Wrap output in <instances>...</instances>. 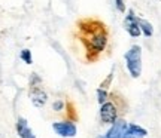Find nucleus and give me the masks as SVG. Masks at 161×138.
<instances>
[{"instance_id": "nucleus-9", "label": "nucleus", "mask_w": 161, "mask_h": 138, "mask_svg": "<svg viewBox=\"0 0 161 138\" xmlns=\"http://www.w3.org/2000/svg\"><path fill=\"white\" fill-rule=\"evenodd\" d=\"M15 129H17V134L19 138H37L33 132V129L29 126V122L25 117H18Z\"/></svg>"}, {"instance_id": "nucleus-6", "label": "nucleus", "mask_w": 161, "mask_h": 138, "mask_svg": "<svg viewBox=\"0 0 161 138\" xmlns=\"http://www.w3.org/2000/svg\"><path fill=\"white\" fill-rule=\"evenodd\" d=\"M128 122L124 117H119L116 122H114L112 125H109V129L104 134H100L96 138H124V132Z\"/></svg>"}, {"instance_id": "nucleus-16", "label": "nucleus", "mask_w": 161, "mask_h": 138, "mask_svg": "<svg viewBox=\"0 0 161 138\" xmlns=\"http://www.w3.org/2000/svg\"><path fill=\"white\" fill-rule=\"evenodd\" d=\"M114 3H115V9L119 12V13H125L127 12L125 0H114Z\"/></svg>"}, {"instance_id": "nucleus-15", "label": "nucleus", "mask_w": 161, "mask_h": 138, "mask_svg": "<svg viewBox=\"0 0 161 138\" xmlns=\"http://www.w3.org/2000/svg\"><path fill=\"white\" fill-rule=\"evenodd\" d=\"M114 73H115V69L110 70V73L108 74V77L104 79L102 83H100V88H104V89H108V88L110 86V83H112V80H114Z\"/></svg>"}, {"instance_id": "nucleus-4", "label": "nucleus", "mask_w": 161, "mask_h": 138, "mask_svg": "<svg viewBox=\"0 0 161 138\" xmlns=\"http://www.w3.org/2000/svg\"><path fill=\"white\" fill-rule=\"evenodd\" d=\"M124 30H125L128 36L133 39H137L142 36V30L139 25V15H136V12L133 9H128L125 12V17H124Z\"/></svg>"}, {"instance_id": "nucleus-7", "label": "nucleus", "mask_w": 161, "mask_h": 138, "mask_svg": "<svg viewBox=\"0 0 161 138\" xmlns=\"http://www.w3.org/2000/svg\"><path fill=\"white\" fill-rule=\"evenodd\" d=\"M29 97H30V101L33 103V105L37 107V109L45 107L46 103H48V92L42 88V85H39V86H30Z\"/></svg>"}, {"instance_id": "nucleus-8", "label": "nucleus", "mask_w": 161, "mask_h": 138, "mask_svg": "<svg viewBox=\"0 0 161 138\" xmlns=\"http://www.w3.org/2000/svg\"><path fill=\"white\" fill-rule=\"evenodd\" d=\"M148 134H149L148 129L137 125V123H127L124 138H146Z\"/></svg>"}, {"instance_id": "nucleus-3", "label": "nucleus", "mask_w": 161, "mask_h": 138, "mask_svg": "<svg viewBox=\"0 0 161 138\" xmlns=\"http://www.w3.org/2000/svg\"><path fill=\"white\" fill-rule=\"evenodd\" d=\"M119 100H115V98H110L106 101L104 104L100 105V110H98V117H100V122L103 125H112L114 122H116L121 117V107L118 104Z\"/></svg>"}, {"instance_id": "nucleus-11", "label": "nucleus", "mask_w": 161, "mask_h": 138, "mask_svg": "<svg viewBox=\"0 0 161 138\" xmlns=\"http://www.w3.org/2000/svg\"><path fill=\"white\" fill-rule=\"evenodd\" d=\"M96 97H97V103L102 105V104H104L110 98V94H109V91H108V89L98 86L97 91H96Z\"/></svg>"}, {"instance_id": "nucleus-5", "label": "nucleus", "mask_w": 161, "mask_h": 138, "mask_svg": "<svg viewBox=\"0 0 161 138\" xmlns=\"http://www.w3.org/2000/svg\"><path fill=\"white\" fill-rule=\"evenodd\" d=\"M52 131L61 138H75L78 134V126L73 120H60L52 123Z\"/></svg>"}, {"instance_id": "nucleus-13", "label": "nucleus", "mask_w": 161, "mask_h": 138, "mask_svg": "<svg viewBox=\"0 0 161 138\" xmlns=\"http://www.w3.org/2000/svg\"><path fill=\"white\" fill-rule=\"evenodd\" d=\"M19 58H21V61L30 65V64H33V55H31V51L30 49H23V51L19 52Z\"/></svg>"}, {"instance_id": "nucleus-1", "label": "nucleus", "mask_w": 161, "mask_h": 138, "mask_svg": "<svg viewBox=\"0 0 161 138\" xmlns=\"http://www.w3.org/2000/svg\"><path fill=\"white\" fill-rule=\"evenodd\" d=\"M80 40L85 46L90 61L97 59L109 45V33L103 23L96 19H85L79 23Z\"/></svg>"}, {"instance_id": "nucleus-12", "label": "nucleus", "mask_w": 161, "mask_h": 138, "mask_svg": "<svg viewBox=\"0 0 161 138\" xmlns=\"http://www.w3.org/2000/svg\"><path fill=\"white\" fill-rule=\"evenodd\" d=\"M66 107H67V103H66L64 100H61V98L54 100V103H52V110H54L55 113H60V111L66 110Z\"/></svg>"}, {"instance_id": "nucleus-10", "label": "nucleus", "mask_w": 161, "mask_h": 138, "mask_svg": "<svg viewBox=\"0 0 161 138\" xmlns=\"http://www.w3.org/2000/svg\"><path fill=\"white\" fill-rule=\"evenodd\" d=\"M139 25H140V30H142V36L148 37V39L154 36V27H152V24L148 19L139 17Z\"/></svg>"}, {"instance_id": "nucleus-2", "label": "nucleus", "mask_w": 161, "mask_h": 138, "mask_svg": "<svg viewBox=\"0 0 161 138\" xmlns=\"http://www.w3.org/2000/svg\"><path fill=\"white\" fill-rule=\"evenodd\" d=\"M124 61H125V69L128 71L130 77L139 79L142 76L143 64H142V46L131 45L128 51L124 54Z\"/></svg>"}, {"instance_id": "nucleus-14", "label": "nucleus", "mask_w": 161, "mask_h": 138, "mask_svg": "<svg viewBox=\"0 0 161 138\" xmlns=\"http://www.w3.org/2000/svg\"><path fill=\"white\" fill-rule=\"evenodd\" d=\"M29 83H30V86H39V85H42V77L37 73H31L29 79Z\"/></svg>"}]
</instances>
